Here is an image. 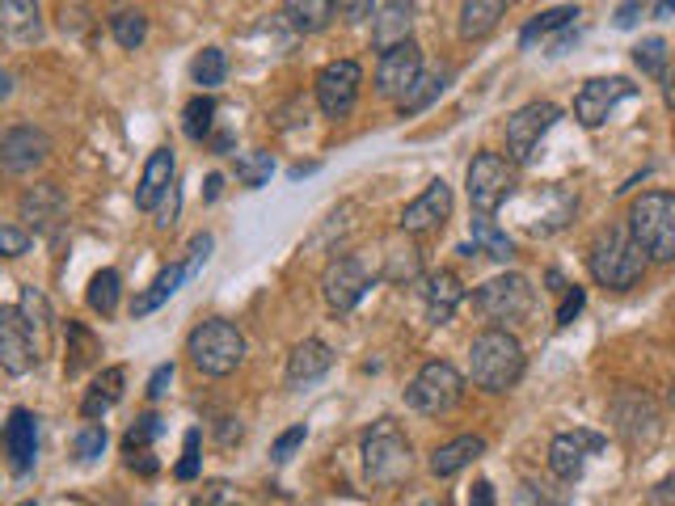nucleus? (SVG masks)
Listing matches in <instances>:
<instances>
[{
    "mask_svg": "<svg viewBox=\"0 0 675 506\" xmlns=\"http://www.w3.org/2000/svg\"><path fill=\"white\" fill-rule=\"evenodd\" d=\"M9 93H13V77L0 68V102H9Z\"/></svg>",
    "mask_w": 675,
    "mask_h": 506,
    "instance_id": "59",
    "label": "nucleus"
},
{
    "mask_svg": "<svg viewBox=\"0 0 675 506\" xmlns=\"http://www.w3.org/2000/svg\"><path fill=\"white\" fill-rule=\"evenodd\" d=\"M473 245H477V253L494 257V262H511L515 257V241L490 215H473Z\"/></svg>",
    "mask_w": 675,
    "mask_h": 506,
    "instance_id": "33",
    "label": "nucleus"
},
{
    "mask_svg": "<svg viewBox=\"0 0 675 506\" xmlns=\"http://www.w3.org/2000/svg\"><path fill=\"white\" fill-rule=\"evenodd\" d=\"M157 435H161V418H157V414H144V418H135V426L127 431L123 447H127V452H144Z\"/></svg>",
    "mask_w": 675,
    "mask_h": 506,
    "instance_id": "43",
    "label": "nucleus"
},
{
    "mask_svg": "<svg viewBox=\"0 0 675 506\" xmlns=\"http://www.w3.org/2000/svg\"><path fill=\"white\" fill-rule=\"evenodd\" d=\"M422 77V51L419 42H397L389 51H380V63H376V93L384 102H401L414 81Z\"/></svg>",
    "mask_w": 675,
    "mask_h": 506,
    "instance_id": "15",
    "label": "nucleus"
},
{
    "mask_svg": "<svg viewBox=\"0 0 675 506\" xmlns=\"http://www.w3.org/2000/svg\"><path fill=\"white\" fill-rule=\"evenodd\" d=\"M646 9H651V0H621L616 4V30H633Z\"/></svg>",
    "mask_w": 675,
    "mask_h": 506,
    "instance_id": "50",
    "label": "nucleus"
},
{
    "mask_svg": "<svg viewBox=\"0 0 675 506\" xmlns=\"http://www.w3.org/2000/svg\"><path fill=\"white\" fill-rule=\"evenodd\" d=\"M482 456H485L482 435H461V439L443 443V447L431 452V473H435L440 482H447V477H456L461 468H469V464L482 461Z\"/></svg>",
    "mask_w": 675,
    "mask_h": 506,
    "instance_id": "26",
    "label": "nucleus"
},
{
    "mask_svg": "<svg viewBox=\"0 0 675 506\" xmlns=\"http://www.w3.org/2000/svg\"><path fill=\"white\" fill-rule=\"evenodd\" d=\"M190 77H194V84H203V89L224 84V77H229V60H224V51H220V47H203V51L194 55V63H190Z\"/></svg>",
    "mask_w": 675,
    "mask_h": 506,
    "instance_id": "38",
    "label": "nucleus"
},
{
    "mask_svg": "<svg viewBox=\"0 0 675 506\" xmlns=\"http://www.w3.org/2000/svg\"><path fill=\"white\" fill-rule=\"evenodd\" d=\"M503 18H506V0H461L456 30H461L464 42H477L485 39V34H494Z\"/></svg>",
    "mask_w": 675,
    "mask_h": 506,
    "instance_id": "27",
    "label": "nucleus"
},
{
    "mask_svg": "<svg viewBox=\"0 0 675 506\" xmlns=\"http://www.w3.org/2000/svg\"><path fill=\"white\" fill-rule=\"evenodd\" d=\"M651 13H654V18H658V21H667V18H672V13H675V0H658V4H654Z\"/></svg>",
    "mask_w": 675,
    "mask_h": 506,
    "instance_id": "58",
    "label": "nucleus"
},
{
    "mask_svg": "<svg viewBox=\"0 0 675 506\" xmlns=\"http://www.w3.org/2000/svg\"><path fill=\"white\" fill-rule=\"evenodd\" d=\"M169 186H173V152H169V148H157V152L148 156L140 186H135V208L157 211L161 208V199L169 194Z\"/></svg>",
    "mask_w": 675,
    "mask_h": 506,
    "instance_id": "23",
    "label": "nucleus"
},
{
    "mask_svg": "<svg viewBox=\"0 0 675 506\" xmlns=\"http://www.w3.org/2000/svg\"><path fill=\"white\" fill-rule=\"evenodd\" d=\"M443 89H447V72H422L419 81H414V89H410V93H405V98L397 102L401 119H410V114H422L426 105L440 98Z\"/></svg>",
    "mask_w": 675,
    "mask_h": 506,
    "instance_id": "35",
    "label": "nucleus"
},
{
    "mask_svg": "<svg viewBox=\"0 0 675 506\" xmlns=\"http://www.w3.org/2000/svg\"><path fill=\"white\" fill-rule=\"evenodd\" d=\"M68 215V199L56 182H39L21 194V220H30L39 232H56Z\"/></svg>",
    "mask_w": 675,
    "mask_h": 506,
    "instance_id": "21",
    "label": "nucleus"
},
{
    "mask_svg": "<svg viewBox=\"0 0 675 506\" xmlns=\"http://www.w3.org/2000/svg\"><path fill=\"white\" fill-rule=\"evenodd\" d=\"M672 409H675V384H672Z\"/></svg>",
    "mask_w": 675,
    "mask_h": 506,
    "instance_id": "61",
    "label": "nucleus"
},
{
    "mask_svg": "<svg viewBox=\"0 0 675 506\" xmlns=\"http://www.w3.org/2000/svg\"><path fill=\"white\" fill-rule=\"evenodd\" d=\"M419 271H422V253L414 250V241H389L384 245V279L389 283H410V279H419Z\"/></svg>",
    "mask_w": 675,
    "mask_h": 506,
    "instance_id": "32",
    "label": "nucleus"
},
{
    "mask_svg": "<svg viewBox=\"0 0 675 506\" xmlns=\"http://www.w3.org/2000/svg\"><path fill=\"white\" fill-rule=\"evenodd\" d=\"M532 304H536V292H532V283H527L524 274H498V279H490V283H482L473 292V308L494 330L524 325L527 316H532Z\"/></svg>",
    "mask_w": 675,
    "mask_h": 506,
    "instance_id": "6",
    "label": "nucleus"
},
{
    "mask_svg": "<svg viewBox=\"0 0 675 506\" xmlns=\"http://www.w3.org/2000/svg\"><path fill=\"white\" fill-rule=\"evenodd\" d=\"M18 506H39V503H18Z\"/></svg>",
    "mask_w": 675,
    "mask_h": 506,
    "instance_id": "62",
    "label": "nucleus"
},
{
    "mask_svg": "<svg viewBox=\"0 0 675 506\" xmlns=\"http://www.w3.org/2000/svg\"><path fill=\"white\" fill-rule=\"evenodd\" d=\"M469 506H494V485H490V482L473 485V494H469Z\"/></svg>",
    "mask_w": 675,
    "mask_h": 506,
    "instance_id": "56",
    "label": "nucleus"
},
{
    "mask_svg": "<svg viewBox=\"0 0 675 506\" xmlns=\"http://www.w3.org/2000/svg\"><path fill=\"white\" fill-rule=\"evenodd\" d=\"M515 506H562V503H548V494L541 489V485H520Z\"/></svg>",
    "mask_w": 675,
    "mask_h": 506,
    "instance_id": "54",
    "label": "nucleus"
},
{
    "mask_svg": "<svg viewBox=\"0 0 675 506\" xmlns=\"http://www.w3.org/2000/svg\"><path fill=\"white\" fill-rule=\"evenodd\" d=\"M72 452H77V461H98V456L105 452V426L102 422L81 426V435H77V443H72Z\"/></svg>",
    "mask_w": 675,
    "mask_h": 506,
    "instance_id": "42",
    "label": "nucleus"
},
{
    "mask_svg": "<svg viewBox=\"0 0 675 506\" xmlns=\"http://www.w3.org/2000/svg\"><path fill=\"white\" fill-rule=\"evenodd\" d=\"M51 140L39 126H4L0 131V178H26L47 165Z\"/></svg>",
    "mask_w": 675,
    "mask_h": 506,
    "instance_id": "11",
    "label": "nucleus"
},
{
    "mask_svg": "<svg viewBox=\"0 0 675 506\" xmlns=\"http://www.w3.org/2000/svg\"><path fill=\"white\" fill-rule=\"evenodd\" d=\"M4 456H9V468L26 477L34 468V456H39V418L30 409H13L9 422H4Z\"/></svg>",
    "mask_w": 675,
    "mask_h": 506,
    "instance_id": "19",
    "label": "nucleus"
},
{
    "mask_svg": "<svg viewBox=\"0 0 675 506\" xmlns=\"http://www.w3.org/2000/svg\"><path fill=\"white\" fill-rule=\"evenodd\" d=\"M187 283V266L182 262H173V266H165V271L157 274L152 283H148V292L135 295V304H131V316H148V313H157L161 304H165L169 295L178 292Z\"/></svg>",
    "mask_w": 675,
    "mask_h": 506,
    "instance_id": "29",
    "label": "nucleus"
},
{
    "mask_svg": "<svg viewBox=\"0 0 675 506\" xmlns=\"http://www.w3.org/2000/svg\"><path fill=\"white\" fill-rule=\"evenodd\" d=\"M68 358H63V376L77 380L89 367V363H98V355H102V342L84 330L81 321H68Z\"/></svg>",
    "mask_w": 675,
    "mask_h": 506,
    "instance_id": "31",
    "label": "nucleus"
},
{
    "mask_svg": "<svg viewBox=\"0 0 675 506\" xmlns=\"http://www.w3.org/2000/svg\"><path fill=\"white\" fill-rule=\"evenodd\" d=\"M178 482H194L199 477V431H187V447H182V461H178Z\"/></svg>",
    "mask_w": 675,
    "mask_h": 506,
    "instance_id": "48",
    "label": "nucleus"
},
{
    "mask_svg": "<svg viewBox=\"0 0 675 506\" xmlns=\"http://www.w3.org/2000/svg\"><path fill=\"white\" fill-rule=\"evenodd\" d=\"M0 367L9 376H26L39 367V337L30 321L21 316V308H4V304H0Z\"/></svg>",
    "mask_w": 675,
    "mask_h": 506,
    "instance_id": "12",
    "label": "nucleus"
},
{
    "mask_svg": "<svg viewBox=\"0 0 675 506\" xmlns=\"http://www.w3.org/2000/svg\"><path fill=\"white\" fill-rule=\"evenodd\" d=\"M410 30H414V4L410 0H389L376 13V21H372V42H376V51H389L397 42H410Z\"/></svg>",
    "mask_w": 675,
    "mask_h": 506,
    "instance_id": "25",
    "label": "nucleus"
},
{
    "mask_svg": "<svg viewBox=\"0 0 675 506\" xmlns=\"http://www.w3.org/2000/svg\"><path fill=\"white\" fill-rule=\"evenodd\" d=\"M194 506H241L236 494H232L229 482H208L199 494H194Z\"/></svg>",
    "mask_w": 675,
    "mask_h": 506,
    "instance_id": "47",
    "label": "nucleus"
},
{
    "mask_svg": "<svg viewBox=\"0 0 675 506\" xmlns=\"http://www.w3.org/2000/svg\"><path fill=\"white\" fill-rule=\"evenodd\" d=\"M123 384H127V372L123 367H105L102 376L93 380V388H89V397L81 401V414L89 422L93 418H102L105 409L114 405V401L123 397Z\"/></svg>",
    "mask_w": 675,
    "mask_h": 506,
    "instance_id": "30",
    "label": "nucleus"
},
{
    "mask_svg": "<svg viewBox=\"0 0 675 506\" xmlns=\"http://www.w3.org/2000/svg\"><path fill=\"white\" fill-rule=\"evenodd\" d=\"M211 119H215V102H211L208 93H199V98H190L187 110H182V126H187V135H190V140H208Z\"/></svg>",
    "mask_w": 675,
    "mask_h": 506,
    "instance_id": "40",
    "label": "nucleus"
},
{
    "mask_svg": "<svg viewBox=\"0 0 675 506\" xmlns=\"http://www.w3.org/2000/svg\"><path fill=\"white\" fill-rule=\"evenodd\" d=\"M633 63L646 72V77H663V68H667V39H642L633 47Z\"/></svg>",
    "mask_w": 675,
    "mask_h": 506,
    "instance_id": "41",
    "label": "nucleus"
},
{
    "mask_svg": "<svg viewBox=\"0 0 675 506\" xmlns=\"http://www.w3.org/2000/svg\"><path fill=\"white\" fill-rule=\"evenodd\" d=\"M574 18H578V9H574V4H557V9L536 13V18L520 30V47H536V39H548L553 30H570V21Z\"/></svg>",
    "mask_w": 675,
    "mask_h": 506,
    "instance_id": "34",
    "label": "nucleus"
},
{
    "mask_svg": "<svg viewBox=\"0 0 675 506\" xmlns=\"http://www.w3.org/2000/svg\"><path fill=\"white\" fill-rule=\"evenodd\" d=\"M469 376L485 393H506L524 376V346L511 330H482L469 346Z\"/></svg>",
    "mask_w": 675,
    "mask_h": 506,
    "instance_id": "2",
    "label": "nucleus"
},
{
    "mask_svg": "<svg viewBox=\"0 0 675 506\" xmlns=\"http://www.w3.org/2000/svg\"><path fill=\"white\" fill-rule=\"evenodd\" d=\"M42 39L39 0H0V42L4 47H34Z\"/></svg>",
    "mask_w": 675,
    "mask_h": 506,
    "instance_id": "20",
    "label": "nucleus"
},
{
    "mask_svg": "<svg viewBox=\"0 0 675 506\" xmlns=\"http://www.w3.org/2000/svg\"><path fill=\"white\" fill-rule=\"evenodd\" d=\"M169 384H173V363H161L152 376H148V401H161L169 393Z\"/></svg>",
    "mask_w": 675,
    "mask_h": 506,
    "instance_id": "52",
    "label": "nucleus"
},
{
    "mask_svg": "<svg viewBox=\"0 0 675 506\" xmlns=\"http://www.w3.org/2000/svg\"><path fill=\"white\" fill-rule=\"evenodd\" d=\"M211 245H215V241H211L208 232H199V236H194V241H190V250H187V262H182V266H187V279H194V274L203 271V262H208Z\"/></svg>",
    "mask_w": 675,
    "mask_h": 506,
    "instance_id": "49",
    "label": "nucleus"
},
{
    "mask_svg": "<svg viewBox=\"0 0 675 506\" xmlns=\"http://www.w3.org/2000/svg\"><path fill=\"white\" fill-rule=\"evenodd\" d=\"M283 18L295 34H321L334 18V0H283Z\"/></svg>",
    "mask_w": 675,
    "mask_h": 506,
    "instance_id": "28",
    "label": "nucleus"
},
{
    "mask_svg": "<svg viewBox=\"0 0 675 506\" xmlns=\"http://www.w3.org/2000/svg\"><path fill=\"white\" fill-rule=\"evenodd\" d=\"M220 186H224V178H220V173H211V178H208V199H220Z\"/></svg>",
    "mask_w": 675,
    "mask_h": 506,
    "instance_id": "60",
    "label": "nucleus"
},
{
    "mask_svg": "<svg viewBox=\"0 0 675 506\" xmlns=\"http://www.w3.org/2000/svg\"><path fill=\"white\" fill-rule=\"evenodd\" d=\"M461 401H464V376L452 363H443V358L422 363V372L410 380V388H405V405L426 414V418L452 414Z\"/></svg>",
    "mask_w": 675,
    "mask_h": 506,
    "instance_id": "7",
    "label": "nucleus"
},
{
    "mask_svg": "<svg viewBox=\"0 0 675 506\" xmlns=\"http://www.w3.org/2000/svg\"><path fill=\"white\" fill-rule=\"evenodd\" d=\"M21 316L30 321V330H47V321H51V313H47V300H42L34 287H26V292H21Z\"/></svg>",
    "mask_w": 675,
    "mask_h": 506,
    "instance_id": "44",
    "label": "nucleus"
},
{
    "mask_svg": "<svg viewBox=\"0 0 675 506\" xmlns=\"http://www.w3.org/2000/svg\"><path fill=\"white\" fill-rule=\"evenodd\" d=\"M604 439L587 435V431H566V435H553L548 443V468L557 482H578L583 468H587V452H600Z\"/></svg>",
    "mask_w": 675,
    "mask_h": 506,
    "instance_id": "16",
    "label": "nucleus"
},
{
    "mask_svg": "<svg viewBox=\"0 0 675 506\" xmlns=\"http://www.w3.org/2000/svg\"><path fill=\"white\" fill-rule=\"evenodd\" d=\"M110 34H114L119 47L135 51V47H144L148 39V18L140 9H114V13H110Z\"/></svg>",
    "mask_w": 675,
    "mask_h": 506,
    "instance_id": "37",
    "label": "nucleus"
},
{
    "mask_svg": "<svg viewBox=\"0 0 675 506\" xmlns=\"http://www.w3.org/2000/svg\"><path fill=\"white\" fill-rule=\"evenodd\" d=\"M452 215V186L435 178L431 186L422 190L414 203H405L401 211V232H431V229H443V220Z\"/></svg>",
    "mask_w": 675,
    "mask_h": 506,
    "instance_id": "18",
    "label": "nucleus"
},
{
    "mask_svg": "<svg viewBox=\"0 0 675 506\" xmlns=\"http://www.w3.org/2000/svg\"><path fill=\"white\" fill-rule=\"evenodd\" d=\"M367 287H372V274H367V266H363L359 257H334V262L325 266V274H321L325 308L338 316L351 313L359 300L367 295Z\"/></svg>",
    "mask_w": 675,
    "mask_h": 506,
    "instance_id": "13",
    "label": "nucleus"
},
{
    "mask_svg": "<svg viewBox=\"0 0 675 506\" xmlns=\"http://www.w3.org/2000/svg\"><path fill=\"white\" fill-rule=\"evenodd\" d=\"M30 253V232L18 224H0V257H21Z\"/></svg>",
    "mask_w": 675,
    "mask_h": 506,
    "instance_id": "46",
    "label": "nucleus"
},
{
    "mask_svg": "<svg viewBox=\"0 0 675 506\" xmlns=\"http://www.w3.org/2000/svg\"><path fill=\"white\" fill-rule=\"evenodd\" d=\"M583 304H587L583 287H566V300H562V308H557V325H570L574 316L583 313Z\"/></svg>",
    "mask_w": 675,
    "mask_h": 506,
    "instance_id": "51",
    "label": "nucleus"
},
{
    "mask_svg": "<svg viewBox=\"0 0 675 506\" xmlns=\"http://www.w3.org/2000/svg\"><path fill=\"white\" fill-rule=\"evenodd\" d=\"M271 173H274V161H271V152H245L241 161H236V182L245 190H262L266 182H271Z\"/></svg>",
    "mask_w": 675,
    "mask_h": 506,
    "instance_id": "39",
    "label": "nucleus"
},
{
    "mask_svg": "<svg viewBox=\"0 0 675 506\" xmlns=\"http://www.w3.org/2000/svg\"><path fill=\"white\" fill-rule=\"evenodd\" d=\"M119 295H123V279H119V271H98L93 279H89V308L93 313L110 316L114 308H119Z\"/></svg>",
    "mask_w": 675,
    "mask_h": 506,
    "instance_id": "36",
    "label": "nucleus"
},
{
    "mask_svg": "<svg viewBox=\"0 0 675 506\" xmlns=\"http://www.w3.org/2000/svg\"><path fill=\"white\" fill-rule=\"evenodd\" d=\"M131 468H140L144 477H152V473H157V461H152L148 452H131Z\"/></svg>",
    "mask_w": 675,
    "mask_h": 506,
    "instance_id": "57",
    "label": "nucleus"
},
{
    "mask_svg": "<svg viewBox=\"0 0 675 506\" xmlns=\"http://www.w3.org/2000/svg\"><path fill=\"white\" fill-rule=\"evenodd\" d=\"M464 190H469V203H473L477 215H494V211L515 194V173H511V165H506L498 152H477V156L469 161Z\"/></svg>",
    "mask_w": 675,
    "mask_h": 506,
    "instance_id": "8",
    "label": "nucleus"
},
{
    "mask_svg": "<svg viewBox=\"0 0 675 506\" xmlns=\"http://www.w3.org/2000/svg\"><path fill=\"white\" fill-rule=\"evenodd\" d=\"M629 232L651 262H675V194L672 190H646L633 199Z\"/></svg>",
    "mask_w": 675,
    "mask_h": 506,
    "instance_id": "4",
    "label": "nucleus"
},
{
    "mask_svg": "<svg viewBox=\"0 0 675 506\" xmlns=\"http://www.w3.org/2000/svg\"><path fill=\"white\" fill-rule=\"evenodd\" d=\"M372 4H376V0H334V9L346 21H367L372 18Z\"/></svg>",
    "mask_w": 675,
    "mask_h": 506,
    "instance_id": "53",
    "label": "nucleus"
},
{
    "mask_svg": "<svg viewBox=\"0 0 675 506\" xmlns=\"http://www.w3.org/2000/svg\"><path fill=\"white\" fill-rule=\"evenodd\" d=\"M646 262H651V257H646L642 245L633 241L629 224H608V229H600L587 250L591 279H595L600 287H608V292H629V287H637L642 274H646Z\"/></svg>",
    "mask_w": 675,
    "mask_h": 506,
    "instance_id": "1",
    "label": "nucleus"
},
{
    "mask_svg": "<svg viewBox=\"0 0 675 506\" xmlns=\"http://www.w3.org/2000/svg\"><path fill=\"white\" fill-rule=\"evenodd\" d=\"M461 304H464V283L452 271H435L426 279V321H431V325H447Z\"/></svg>",
    "mask_w": 675,
    "mask_h": 506,
    "instance_id": "24",
    "label": "nucleus"
},
{
    "mask_svg": "<svg viewBox=\"0 0 675 506\" xmlns=\"http://www.w3.org/2000/svg\"><path fill=\"white\" fill-rule=\"evenodd\" d=\"M304 439H309V426H304V422H300V426H292V431H283V435L274 439V447H271V461L274 464H288V461H292V452Z\"/></svg>",
    "mask_w": 675,
    "mask_h": 506,
    "instance_id": "45",
    "label": "nucleus"
},
{
    "mask_svg": "<svg viewBox=\"0 0 675 506\" xmlns=\"http://www.w3.org/2000/svg\"><path fill=\"white\" fill-rule=\"evenodd\" d=\"M557 119H562V110H557L553 102L520 105V110L506 119V152H511V161H515V165H527V161L536 156L541 140L553 131Z\"/></svg>",
    "mask_w": 675,
    "mask_h": 506,
    "instance_id": "9",
    "label": "nucleus"
},
{
    "mask_svg": "<svg viewBox=\"0 0 675 506\" xmlns=\"http://www.w3.org/2000/svg\"><path fill=\"white\" fill-rule=\"evenodd\" d=\"M651 503H654V506L675 503V468H672V473H667V477H663V482H658V485H654V489H651Z\"/></svg>",
    "mask_w": 675,
    "mask_h": 506,
    "instance_id": "55",
    "label": "nucleus"
},
{
    "mask_svg": "<svg viewBox=\"0 0 675 506\" xmlns=\"http://www.w3.org/2000/svg\"><path fill=\"white\" fill-rule=\"evenodd\" d=\"M330 367H334V351H330L321 337H304L292 355H288V384H292V388H304V384L325 376Z\"/></svg>",
    "mask_w": 675,
    "mask_h": 506,
    "instance_id": "22",
    "label": "nucleus"
},
{
    "mask_svg": "<svg viewBox=\"0 0 675 506\" xmlns=\"http://www.w3.org/2000/svg\"><path fill=\"white\" fill-rule=\"evenodd\" d=\"M625 98H637V84L633 81H625V77H595V81H587L574 93V119L587 131H595V126L608 123V114Z\"/></svg>",
    "mask_w": 675,
    "mask_h": 506,
    "instance_id": "14",
    "label": "nucleus"
},
{
    "mask_svg": "<svg viewBox=\"0 0 675 506\" xmlns=\"http://www.w3.org/2000/svg\"><path fill=\"white\" fill-rule=\"evenodd\" d=\"M612 422L633 447L658 439V409H654V401L646 393H621L616 405H612Z\"/></svg>",
    "mask_w": 675,
    "mask_h": 506,
    "instance_id": "17",
    "label": "nucleus"
},
{
    "mask_svg": "<svg viewBox=\"0 0 675 506\" xmlns=\"http://www.w3.org/2000/svg\"><path fill=\"white\" fill-rule=\"evenodd\" d=\"M363 473L372 485H397L410 473V439L393 418H380L363 435Z\"/></svg>",
    "mask_w": 675,
    "mask_h": 506,
    "instance_id": "5",
    "label": "nucleus"
},
{
    "mask_svg": "<svg viewBox=\"0 0 675 506\" xmlns=\"http://www.w3.org/2000/svg\"><path fill=\"white\" fill-rule=\"evenodd\" d=\"M187 355L199 376H211V380L232 376V372L245 363V334H241L232 321L211 316V321H203V325L190 330Z\"/></svg>",
    "mask_w": 675,
    "mask_h": 506,
    "instance_id": "3",
    "label": "nucleus"
},
{
    "mask_svg": "<svg viewBox=\"0 0 675 506\" xmlns=\"http://www.w3.org/2000/svg\"><path fill=\"white\" fill-rule=\"evenodd\" d=\"M363 68L355 60H334L316 72V105L325 119H346L359 102Z\"/></svg>",
    "mask_w": 675,
    "mask_h": 506,
    "instance_id": "10",
    "label": "nucleus"
}]
</instances>
